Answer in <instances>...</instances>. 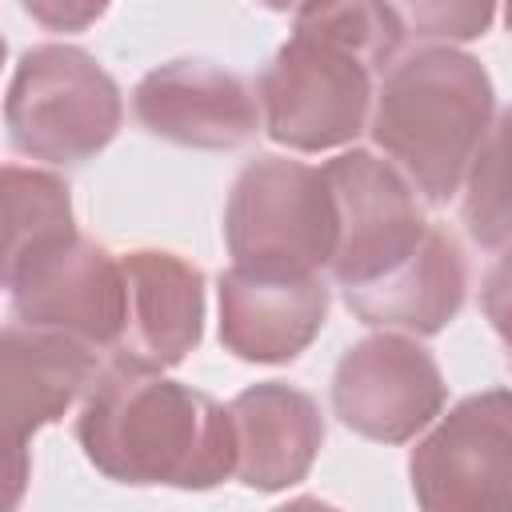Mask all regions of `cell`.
<instances>
[{"label": "cell", "instance_id": "obj_1", "mask_svg": "<svg viewBox=\"0 0 512 512\" xmlns=\"http://www.w3.org/2000/svg\"><path fill=\"white\" fill-rule=\"evenodd\" d=\"M76 440L88 464L116 484L204 492L236 476L232 412L148 368H104L76 416Z\"/></svg>", "mask_w": 512, "mask_h": 512}, {"label": "cell", "instance_id": "obj_2", "mask_svg": "<svg viewBox=\"0 0 512 512\" xmlns=\"http://www.w3.org/2000/svg\"><path fill=\"white\" fill-rule=\"evenodd\" d=\"M492 80L484 64L448 44L400 56L376 92L372 140L428 200L444 204L464 184L488 128Z\"/></svg>", "mask_w": 512, "mask_h": 512}, {"label": "cell", "instance_id": "obj_3", "mask_svg": "<svg viewBox=\"0 0 512 512\" xmlns=\"http://www.w3.org/2000/svg\"><path fill=\"white\" fill-rule=\"evenodd\" d=\"M372 60L332 36L296 8L288 44L260 72L256 96L264 132L296 152H328L352 144L372 112Z\"/></svg>", "mask_w": 512, "mask_h": 512}, {"label": "cell", "instance_id": "obj_4", "mask_svg": "<svg viewBox=\"0 0 512 512\" xmlns=\"http://www.w3.org/2000/svg\"><path fill=\"white\" fill-rule=\"evenodd\" d=\"M124 120L116 80L76 44L28 48L8 80V144L44 164H84L104 152Z\"/></svg>", "mask_w": 512, "mask_h": 512}, {"label": "cell", "instance_id": "obj_5", "mask_svg": "<svg viewBox=\"0 0 512 512\" xmlns=\"http://www.w3.org/2000/svg\"><path fill=\"white\" fill-rule=\"evenodd\" d=\"M336 240L340 216L324 168L284 156H256L240 168L224 208V244L236 268L316 276L332 268Z\"/></svg>", "mask_w": 512, "mask_h": 512}, {"label": "cell", "instance_id": "obj_6", "mask_svg": "<svg viewBox=\"0 0 512 512\" xmlns=\"http://www.w3.org/2000/svg\"><path fill=\"white\" fill-rule=\"evenodd\" d=\"M4 288L16 324L72 336L116 352L124 332V264L104 244L64 232L16 256H4Z\"/></svg>", "mask_w": 512, "mask_h": 512}, {"label": "cell", "instance_id": "obj_7", "mask_svg": "<svg viewBox=\"0 0 512 512\" xmlns=\"http://www.w3.org/2000/svg\"><path fill=\"white\" fill-rule=\"evenodd\" d=\"M420 512H512V388L464 396L408 456Z\"/></svg>", "mask_w": 512, "mask_h": 512}, {"label": "cell", "instance_id": "obj_8", "mask_svg": "<svg viewBox=\"0 0 512 512\" xmlns=\"http://www.w3.org/2000/svg\"><path fill=\"white\" fill-rule=\"evenodd\" d=\"M324 176L340 216V240L332 256V276L340 292L380 284L428 244L436 224L424 220L416 192L396 164L352 148L328 160Z\"/></svg>", "mask_w": 512, "mask_h": 512}, {"label": "cell", "instance_id": "obj_9", "mask_svg": "<svg viewBox=\"0 0 512 512\" xmlns=\"http://www.w3.org/2000/svg\"><path fill=\"white\" fill-rule=\"evenodd\" d=\"M448 400L436 356L404 332L356 340L332 376V408L344 428L376 444H408Z\"/></svg>", "mask_w": 512, "mask_h": 512}, {"label": "cell", "instance_id": "obj_10", "mask_svg": "<svg viewBox=\"0 0 512 512\" xmlns=\"http://www.w3.org/2000/svg\"><path fill=\"white\" fill-rule=\"evenodd\" d=\"M100 368L96 352L72 336L8 324L0 336V384H4V440H8V512L20 500L28 476V436L60 420L80 396L92 392Z\"/></svg>", "mask_w": 512, "mask_h": 512}, {"label": "cell", "instance_id": "obj_11", "mask_svg": "<svg viewBox=\"0 0 512 512\" xmlns=\"http://www.w3.org/2000/svg\"><path fill=\"white\" fill-rule=\"evenodd\" d=\"M136 120L180 148H240L260 128L252 88L212 60H172L152 68L132 92Z\"/></svg>", "mask_w": 512, "mask_h": 512}, {"label": "cell", "instance_id": "obj_12", "mask_svg": "<svg viewBox=\"0 0 512 512\" xmlns=\"http://www.w3.org/2000/svg\"><path fill=\"white\" fill-rule=\"evenodd\" d=\"M220 292V344L248 364L296 360L328 320V288L320 276L228 268Z\"/></svg>", "mask_w": 512, "mask_h": 512}, {"label": "cell", "instance_id": "obj_13", "mask_svg": "<svg viewBox=\"0 0 512 512\" xmlns=\"http://www.w3.org/2000/svg\"><path fill=\"white\" fill-rule=\"evenodd\" d=\"M120 264L128 304L112 364L176 368L204 336V272L160 248H136Z\"/></svg>", "mask_w": 512, "mask_h": 512}, {"label": "cell", "instance_id": "obj_14", "mask_svg": "<svg viewBox=\"0 0 512 512\" xmlns=\"http://www.w3.org/2000/svg\"><path fill=\"white\" fill-rule=\"evenodd\" d=\"M236 476L256 492H284L300 484L324 444L320 404L280 380L244 388L232 404Z\"/></svg>", "mask_w": 512, "mask_h": 512}, {"label": "cell", "instance_id": "obj_15", "mask_svg": "<svg viewBox=\"0 0 512 512\" xmlns=\"http://www.w3.org/2000/svg\"><path fill=\"white\" fill-rule=\"evenodd\" d=\"M468 296V260L448 228H432L428 244L392 276L372 288L344 292L348 312L368 328H396L412 336H436L456 320Z\"/></svg>", "mask_w": 512, "mask_h": 512}, {"label": "cell", "instance_id": "obj_16", "mask_svg": "<svg viewBox=\"0 0 512 512\" xmlns=\"http://www.w3.org/2000/svg\"><path fill=\"white\" fill-rule=\"evenodd\" d=\"M464 228L480 248H512V108L496 116L464 176Z\"/></svg>", "mask_w": 512, "mask_h": 512}, {"label": "cell", "instance_id": "obj_17", "mask_svg": "<svg viewBox=\"0 0 512 512\" xmlns=\"http://www.w3.org/2000/svg\"><path fill=\"white\" fill-rule=\"evenodd\" d=\"M64 232H76L68 184L56 172L8 164L4 168V256H16Z\"/></svg>", "mask_w": 512, "mask_h": 512}, {"label": "cell", "instance_id": "obj_18", "mask_svg": "<svg viewBox=\"0 0 512 512\" xmlns=\"http://www.w3.org/2000/svg\"><path fill=\"white\" fill-rule=\"evenodd\" d=\"M492 16H496L492 4H408L400 8L408 40H472V36H484Z\"/></svg>", "mask_w": 512, "mask_h": 512}, {"label": "cell", "instance_id": "obj_19", "mask_svg": "<svg viewBox=\"0 0 512 512\" xmlns=\"http://www.w3.org/2000/svg\"><path fill=\"white\" fill-rule=\"evenodd\" d=\"M480 308L492 324V332L500 336L504 352H508V364H512V248L492 264V272L484 276V288H480Z\"/></svg>", "mask_w": 512, "mask_h": 512}, {"label": "cell", "instance_id": "obj_20", "mask_svg": "<svg viewBox=\"0 0 512 512\" xmlns=\"http://www.w3.org/2000/svg\"><path fill=\"white\" fill-rule=\"evenodd\" d=\"M24 12L60 32V28H84L88 20H96V16L104 12V4H56V0H36V4H24Z\"/></svg>", "mask_w": 512, "mask_h": 512}, {"label": "cell", "instance_id": "obj_21", "mask_svg": "<svg viewBox=\"0 0 512 512\" xmlns=\"http://www.w3.org/2000/svg\"><path fill=\"white\" fill-rule=\"evenodd\" d=\"M276 512H340V508H332V504H324V500H316V496H296V500L280 504Z\"/></svg>", "mask_w": 512, "mask_h": 512}, {"label": "cell", "instance_id": "obj_22", "mask_svg": "<svg viewBox=\"0 0 512 512\" xmlns=\"http://www.w3.org/2000/svg\"><path fill=\"white\" fill-rule=\"evenodd\" d=\"M504 24H508V32H512V4L504 8Z\"/></svg>", "mask_w": 512, "mask_h": 512}]
</instances>
